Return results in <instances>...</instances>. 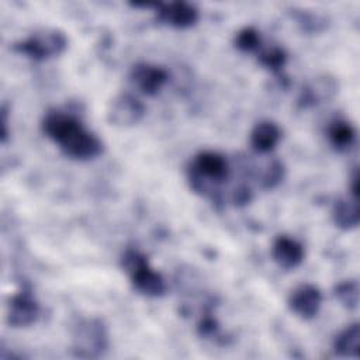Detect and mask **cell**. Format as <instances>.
<instances>
[{
    "label": "cell",
    "instance_id": "6da1fadb",
    "mask_svg": "<svg viewBox=\"0 0 360 360\" xmlns=\"http://www.w3.org/2000/svg\"><path fill=\"white\" fill-rule=\"evenodd\" d=\"M42 131L72 159L89 160L97 158L103 152L101 141L70 114L49 111L44 117Z\"/></svg>",
    "mask_w": 360,
    "mask_h": 360
},
{
    "label": "cell",
    "instance_id": "7a4b0ae2",
    "mask_svg": "<svg viewBox=\"0 0 360 360\" xmlns=\"http://www.w3.org/2000/svg\"><path fill=\"white\" fill-rule=\"evenodd\" d=\"M122 269L129 276L134 288L145 297H162L166 291V284L160 273L155 271L143 253L136 249L125 250L122 260Z\"/></svg>",
    "mask_w": 360,
    "mask_h": 360
},
{
    "label": "cell",
    "instance_id": "3957f363",
    "mask_svg": "<svg viewBox=\"0 0 360 360\" xmlns=\"http://www.w3.org/2000/svg\"><path fill=\"white\" fill-rule=\"evenodd\" d=\"M108 347V333L100 319H84L73 330L72 350L76 357L96 359Z\"/></svg>",
    "mask_w": 360,
    "mask_h": 360
},
{
    "label": "cell",
    "instance_id": "277c9868",
    "mask_svg": "<svg viewBox=\"0 0 360 360\" xmlns=\"http://www.w3.org/2000/svg\"><path fill=\"white\" fill-rule=\"evenodd\" d=\"M68 45L66 37L56 30L34 32L27 39L14 44L13 49L32 60H45L60 55Z\"/></svg>",
    "mask_w": 360,
    "mask_h": 360
},
{
    "label": "cell",
    "instance_id": "5b68a950",
    "mask_svg": "<svg viewBox=\"0 0 360 360\" xmlns=\"http://www.w3.org/2000/svg\"><path fill=\"white\" fill-rule=\"evenodd\" d=\"M228 170V162L222 155L211 150L201 152L191 165V184L197 190L202 181L221 183L226 179Z\"/></svg>",
    "mask_w": 360,
    "mask_h": 360
},
{
    "label": "cell",
    "instance_id": "8992f818",
    "mask_svg": "<svg viewBox=\"0 0 360 360\" xmlns=\"http://www.w3.org/2000/svg\"><path fill=\"white\" fill-rule=\"evenodd\" d=\"M145 112L143 104L131 94L117 96L108 105L107 120L117 127H129L136 124Z\"/></svg>",
    "mask_w": 360,
    "mask_h": 360
},
{
    "label": "cell",
    "instance_id": "52a82bcc",
    "mask_svg": "<svg viewBox=\"0 0 360 360\" xmlns=\"http://www.w3.org/2000/svg\"><path fill=\"white\" fill-rule=\"evenodd\" d=\"M39 305L28 290H22L11 297L7 311V322L13 328H25L35 322Z\"/></svg>",
    "mask_w": 360,
    "mask_h": 360
},
{
    "label": "cell",
    "instance_id": "ba28073f",
    "mask_svg": "<svg viewBox=\"0 0 360 360\" xmlns=\"http://www.w3.org/2000/svg\"><path fill=\"white\" fill-rule=\"evenodd\" d=\"M158 20L173 28H188L198 21V11L194 6L186 1H173V3H158L156 4Z\"/></svg>",
    "mask_w": 360,
    "mask_h": 360
},
{
    "label": "cell",
    "instance_id": "9c48e42d",
    "mask_svg": "<svg viewBox=\"0 0 360 360\" xmlns=\"http://www.w3.org/2000/svg\"><path fill=\"white\" fill-rule=\"evenodd\" d=\"M322 304V294L318 287L312 284H302L297 287L288 297V308L302 319L314 318Z\"/></svg>",
    "mask_w": 360,
    "mask_h": 360
},
{
    "label": "cell",
    "instance_id": "30bf717a",
    "mask_svg": "<svg viewBox=\"0 0 360 360\" xmlns=\"http://www.w3.org/2000/svg\"><path fill=\"white\" fill-rule=\"evenodd\" d=\"M129 76L135 87H138L139 91L146 96L158 94L169 77L167 72L163 68L150 63L134 65Z\"/></svg>",
    "mask_w": 360,
    "mask_h": 360
},
{
    "label": "cell",
    "instance_id": "8fae6325",
    "mask_svg": "<svg viewBox=\"0 0 360 360\" xmlns=\"http://www.w3.org/2000/svg\"><path fill=\"white\" fill-rule=\"evenodd\" d=\"M273 260L284 270H292L298 267L304 260V248L300 242L285 235L276 238L271 246Z\"/></svg>",
    "mask_w": 360,
    "mask_h": 360
},
{
    "label": "cell",
    "instance_id": "7c38bea8",
    "mask_svg": "<svg viewBox=\"0 0 360 360\" xmlns=\"http://www.w3.org/2000/svg\"><path fill=\"white\" fill-rule=\"evenodd\" d=\"M281 138V131L273 121L257 122L250 132V143L259 153H267L276 148Z\"/></svg>",
    "mask_w": 360,
    "mask_h": 360
},
{
    "label": "cell",
    "instance_id": "4fadbf2b",
    "mask_svg": "<svg viewBox=\"0 0 360 360\" xmlns=\"http://www.w3.org/2000/svg\"><path fill=\"white\" fill-rule=\"evenodd\" d=\"M333 349L343 357L357 359L360 356V326L357 322L349 325L335 338Z\"/></svg>",
    "mask_w": 360,
    "mask_h": 360
},
{
    "label": "cell",
    "instance_id": "5bb4252c",
    "mask_svg": "<svg viewBox=\"0 0 360 360\" xmlns=\"http://www.w3.org/2000/svg\"><path fill=\"white\" fill-rule=\"evenodd\" d=\"M359 204L357 200L352 198H340L335 202L332 210V219L336 224V226L342 229H352L359 225Z\"/></svg>",
    "mask_w": 360,
    "mask_h": 360
},
{
    "label": "cell",
    "instance_id": "9a60e30c",
    "mask_svg": "<svg viewBox=\"0 0 360 360\" xmlns=\"http://www.w3.org/2000/svg\"><path fill=\"white\" fill-rule=\"evenodd\" d=\"M335 93H336V83L332 79H328V77L316 79L314 83H311L302 90L300 101L304 107H308L319 103L321 100L330 98Z\"/></svg>",
    "mask_w": 360,
    "mask_h": 360
},
{
    "label": "cell",
    "instance_id": "2e32d148",
    "mask_svg": "<svg viewBox=\"0 0 360 360\" xmlns=\"http://www.w3.org/2000/svg\"><path fill=\"white\" fill-rule=\"evenodd\" d=\"M328 136H329V141L330 143L342 150V149H346L347 146H350L354 141V136H356V132H354V128L346 122V121H333L329 128H328Z\"/></svg>",
    "mask_w": 360,
    "mask_h": 360
},
{
    "label": "cell",
    "instance_id": "e0dca14e",
    "mask_svg": "<svg viewBox=\"0 0 360 360\" xmlns=\"http://www.w3.org/2000/svg\"><path fill=\"white\" fill-rule=\"evenodd\" d=\"M336 300L346 308L354 309L359 305V283L356 280H346L335 287Z\"/></svg>",
    "mask_w": 360,
    "mask_h": 360
},
{
    "label": "cell",
    "instance_id": "ac0fdd59",
    "mask_svg": "<svg viewBox=\"0 0 360 360\" xmlns=\"http://www.w3.org/2000/svg\"><path fill=\"white\" fill-rule=\"evenodd\" d=\"M257 59L264 68H267L273 72H278L285 65L287 55L281 48L271 46V48H267L263 52H260Z\"/></svg>",
    "mask_w": 360,
    "mask_h": 360
},
{
    "label": "cell",
    "instance_id": "d6986e66",
    "mask_svg": "<svg viewBox=\"0 0 360 360\" xmlns=\"http://www.w3.org/2000/svg\"><path fill=\"white\" fill-rule=\"evenodd\" d=\"M260 45V35L255 28H243L235 37V46L243 52L257 49Z\"/></svg>",
    "mask_w": 360,
    "mask_h": 360
},
{
    "label": "cell",
    "instance_id": "ffe728a7",
    "mask_svg": "<svg viewBox=\"0 0 360 360\" xmlns=\"http://www.w3.org/2000/svg\"><path fill=\"white\" fill-rule=\"evenodd\" d=\"M281 179H283V166L281 163L274 162L269 166V169L263 176V186L266 188H273L281 181Z\"/></svg>",
    "mask_w": 360,
    "mask_h": 360
},
{
    "label": "cell",
    "instance_id": "44dd1931",
    "mask_svg": "<svg viewBox=\"0 0 360 360\" xmlns=\"http://www.w3.org/2000/svg\"><path fill=\"white\" fill-rule=\"evenodd\" d=\"M217 332H218V323H217V321L212 316L207 315V316H204L200 321V323H198V333L201 336L208 338V336L215 335Z\"/></svg>",
    "mask_w": 360,
    "mask_h": 360
},
{
    "label": "cell",
    "instance_id": "7402d4cb",
    "mask_svg": "<svg viewBox=\"0 0 360 360\" xmlns=\"http://www.w3.org/2000/svg\"><path fill=\"white\" fill-rule=\"evenodd\" d=\"M252 198V193L248 187L245 186H240L235 190L233 195H232V200H233V204L235 205H245L246 202H249Z\"/></svg>",
    "mask_w": 360,
    "mask_h": 360
}]
</instances>
